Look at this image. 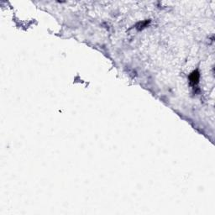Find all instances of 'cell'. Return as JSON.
Here are the masks:
<instances>
[{"label": "cell", "mask_w": 215, "mask_h": 215, "mask_svg": "<svg viewBox=\"0 0 215 215\" xmlns=\"http://www.w3.org/2000/svg\"><path fill=\"white\" fill-rule=\"evenodd\" d=\"M199 77H200V75H199V72L198 71H194L192 74L190 75V82L192 85H197L199 81Z\"/></svg>", "instance_id": "1"}, {"label": "cell", "mask_w": 215, "mask_h": 215, "mask_svg": "<svg viewBox=\"0 0 215 215\" xmlns=\"http://www.w3.org/2000/svg\"><path fill=\"white\" fill-rule=\"evenodd\" d=\"M149 22L150 21H145V22H142V23H140V28L139 29H142V28L145 27V25H147V24H149Z\"/></svg>", "instance_id": "2"}]
</instances>
